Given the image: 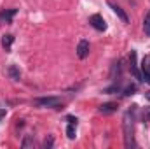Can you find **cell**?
I'll return each instance as SVG.
<instances>
[{
  "label": "cell",
  "instance_id": "5bb4252c",
  "mask_svg": "<svg viewBox=\"0 0 150 149\" xmlns=\"http://www.w3.org/2000/svg\"><path fill=\"white\" fill-rule=\"evenodd\" d=\"M143 30H145V35L150 37V12L145 14V19H143Z\"/></svg>",
  "mask_w": 150,
  "mask_h": 149
},
{
  "label": "cell",
  "instance_id": "3957f363",
  "mask_svg": "<svg viewBox=\"0 0 150 149\" xmlns=\"http://www.w3.org/2000/svg\"><path fill=\"white\" fill-rule=\"evenodd\" d=\"M89 25H91L93 28H96L98 32H105V30H107V23H105V19H103L100 14H93V16L89 18Z\"/></svg>",
  "mask_w": 150,
  "mask_h": 149
},
{
  "label": "cell",
  "instance_id": "277c9868",
  "mask_svg": "<svg viewBox=\"0 0 150 149\" xmlns=\"http://www.w3.org/2000/svg\"><path fill=\"white\" fill-rule=\"evenodd\" d=\"M129 63H131V74L134 75V79H138V81H143V74L140 72V69H138V63H136V51H131Z\"/></svg>",
  "mask_w": 150,
  "mask_h": 149
},
{
  "label": "cell",
  "instance_id": "6da1fadb",
  "mask_svg": "<svg viewBox=\"0 0 150 149\" xmlns=\"http://www.w3.org/2000/svg\"><path fill=\"white\" fill-rule=\"evenodd\" d=\"M134 112L136 105H133V109L124 114V121H122V128H124V146L126 148H134Z\"/></svg>",
  "mask_w": 150,
  "mask_h": 149
},
{
  "label": "cell",
  "instance_id": "30bf717a",
  "mask_svg": "<svg viewBox=\"0 0 150 149\" xmlns=\"http://www.w3.org/2000/svg\"><path fill=\"white\" fill-rule=\"evenodd\" d=\"M12 42H14V35H12V34H5V35L2 37V47H4V51H5V53H9V51H11Z\"/></svg>",
  "mask_w": 150,
  "mask_h": 149
},
{
  "label": "cell",
  "instance_id": "9a60e30c",
  "mask_svg": "<svg viewBox=\"0 0 150 149\" xmlns=\"http://www.w3.org/2000/svg\"><path fill=\"white\" fill-rule=\"evenodd\" d=\"M75 128H77V125H74V123H70V125L67 126V137H68V139H75V132H77Z\"/></svg>",
  "mask_w": 150,
  "mask_h": 149
},
{
  "label": "cell",
  "instance_id": "ac0fdd59",
  "mask_svg": "<svg viewBox=\"0 0 150 149\" xmlns=\"http://www.w3.org/2000/svg\"><path fill=\"white\" fill-rule=\"evenodd\" d=\"M67 119H68V123H74V125H77V117H74V116H68Z\"/></svg>",
  "mask_w": 150,
  "mask_h": 149
},
{
  "label": "cell",
  "instance_id": "2e32d148",
  "mask_svg": "<svg viewBox=\"0 0 150 149\" xmlns=\"http://www.w3.org/2000/svg\"><path fill=\"white\" fill-rule=\"evenodd\" d=\"M32 146H33V140H32V137H30V135H26V137L23 139V142H21V148L26 149V148H32Z\"/></svg>",
  "mask_w": 150,
  "mask_h": 149
},
{
  "label": "cell",
  "instance_id": "5b68a950",
  "mask_svg": "<svg viewBox=\"0 0 150 149\" xmlns=\"http://www.w3.org/2000/svg\"><path fill=\"white\" fill-rule=\"evenodd\" d=\"M89 49H91L89 42L82 39V40L79 42V46H77V56H79L80 60H86V58L89 56Z\"/></svg>",
  "mask_w": 150,
  "mask_h": 149
},
{
  "label": "cell",
  "instance_id": "7c38bea8",
  "mask_svg": "<svg viewBox=\"0 0 150 149\" xmlns=\"http://www.w3.org/2000/svg\"><path fill=\"white\" fill-rule=\"evenodd\" d=\"M7 72H9V75H11L12 81H19V79H21V72H19V69H18L16 65H11Z\"/></svg>",
  "mask_w": 150,
  "mask_h": 149
},
{
  "label": "cell",
  "instance_id": "ffe728a7",
  "mask_svg": "<svg viewBox=\"0 0 150 149\" xmlns=\"http://www.w3.org/2000/svg\"><path fill=\"white\" fill-rule=\"evenodd\" d=\"M4 116H5V109H0V121H2Z\"/></svg>",
  "mask_w": 150,
  "mask_h": 149
},
{
  "label": "cell",
  "instance_id": "d6986e66",
  "mask_svg": "<svg viewBox=\"0 0 150 149\" xmlns=\"http://www.w3.org/2000/svg\"><path fill=\"white\" fill-rule=\"evenodd\" d=\"M145 117H147V119L150 121V107L147 109V111H145Z\"/></svg>",
  "mask_w": 150,
  "mask_h": 149
},
{
  "label": "cell",
  "instance_id": "7a4b0ae2",
  "mask_svg": "<svg viewBox=\"0 0 150 149\" xmlns=\"http://www.w3.org/2000/svg\"><path fill=\"white\" fill-rule=\"evenodd\" d=\"M35 105L45 107V109H59L63 105V102L58 97H44V98H37L35 100Z\"/></svg>",
  "mask_w": 150,
  "mask_h": 149
},
{
  "label": "cell",
  "instance_id": "9c48e42d",
  "mask_svg": "<svg viewBox=\"0 0 150 149\" xmlns=\"http://www.w3.org/2000/svg\"><path fill=\"white\" fill-rule=\"evenodd\" d=\"M108 5L112 7L113 12H115V14H117V16L122 19V23H129V18H127V14H126V12H124V11H122V9L117 5V4H113V2H108Z\"/></svg>",
  "mask_w": 150,
  "mask_h": 149
},
{
  "label": "cell",
  "instance_id": "8992f818",
  "mask_svg": "<svg viewBox=\"0 0 150 149\" xmlns=\"http://www.w3.org/2000/svg\"><path fill=\"white\" fill-rule=\"evenodd\" d=\"M16 9H9V11H2L0 12V23H5V25H9V23H12V18L16 16Z\"/></svg>",
  "mask_w": 150,
  "mask_h": 149
},
{
  "label": "cell",
  "instance_id": "52a82bcc",
  "mask_svg": "<svg viewBox=\"0 0 150 149\" xmlns=\"http://www.w3.org/2000/svg\"><path fill=\"white\" fill-rule=\"evenodd\" d=\"M117 109H119V105H117L115 102H107V104L100 105V109H98V111L101 112V114H105V116H107V114H113Z\"/></svg>",
  "mask_w": 150,
  "mask_h": 149
},
{
  "label": "cell",
  "instance_id": "44dd1931",
  "mask_svg": "<svg viewBox=\"0 0 150 149\" xmlns=\"http://www.w3.org/2000/svg\"><path fill=\"white\" fill-rule=\"evenodd\" d=\"M145 98H147V100H150V91H147V93H145Z\"/></svg>",
  "mask_w": 150,
  "mask_h": 149
},
{
  "label": "cell",
  "instance_id": "ba28073f",
  "mask_svg": "<svg viewBox=\"0 0 150 149\" xmlns=\"http://www.w3.org/2000/svg\"><path fill=\"white\" fill-rule=\"evenodd\" d=\"M142 70H143V81L150 82V54L143 58V62H142Z\"/></svg>",
  "mask_w": 150,
  "mask_h": 149
},
{
  "label": "cell",
  "instance_id": "e0dca14e",
  "mask_svg": "<svg viewBox=\"0 0 150 149\" xmlns=\"http://www.w3.org/2000/svg\"><path fill=\"white\" fill-rule=\"evenodd\" d=\"M52 146H54V137L52 135H47L45 140H44V148L49 149V148H52Z\"/></svg>",
  "mask_w": 150,
  "mask_h": 149
},
{
  "label": "cell",
  "instance_id": "4fadbf2b",
  "mask_svg": "<svg viewBox=\"0 0 150 149\" xmlns=\"http://www.w3.org/2000/svg\"><path fill=\"white\" fill-rule=\"evenodd\" d=\"M136 91H138V86H136V84H127V86L124 88L122 95H124V97H131V95H134Z\"/></svg>",
  "mask_w": 150,
  "mask_h": 149
},
{
  "label": "cell",
  "instance_id": "8fae6325",
  "mask_svg": "<svg viewBox=\"0 0 150 149\" xmlns=\"http://www.w3.org/2000/svg\"><path fill=\"white\" fill-rule=\"evenodd\" d=\"M119 77H120V62H115L112 65V70H110V79L119 81Z\"/></svg>",
  "mask_w": 150,
  "mask_h": 149
}]
</instances>
